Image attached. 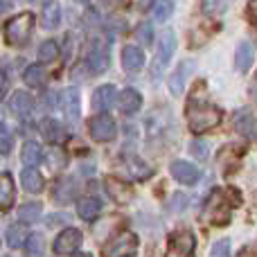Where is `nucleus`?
<instances>
[{
  "label": "nucleus",
  "instance_id": "obj_1",
  "mask_svg": "<svg viewBox=\"0 0 257 257\" xmlns=\"http://www.w3.org/2000/svg\"><path fill=\"white\" fill-rule=\"evenodd\" d=\"M219 122H221V111L203 97V88L194 90L190 102H187V124H190V131L201 136V133L214 128Z\"/></svg>",
  "mask_w": 257,
  "mask_h": 257
},
{
  "label": "nucleus",
  "instance_id": "obj_43",
  "mask_svg": "<svg viewBox=\"0 0 257 257\" xmlns=\"http://www.w3.org/2000/svg\"><path fill=\"white\" fill-rule=\"evenodd\" d=\"M7 88H9V75H7V66L3 68V95H7Z\"/></svg>",
  "mask_w": 257,
  "mask_h": 257
},
{
  "label": "nucleus",
  "instance_id": "obj_42",
  "mask_svg": "<svg viewBox=\"0 0 257 257\" xmlns=\"http://www.w3.org/2000/svg\"><path fill=\"white\" fill-rule=\"evenodd\" d=\"M248 18L257 25V0H250L248 3Z\"/></svg>",
  "mask_w": 257,
  "mask_h": 257
},
{
  "label": "nucleus",
  "instance_id": "obj_2",
  "mask_svg": "<svg viewBox=\"0 0 257 257\" xmlns=\"http://www.w3.org/2000/svg\"><path fill=\"white\" fill-rule=\"evenodd\" d=\"M232 190H214L210 194L208 203L203 208V219L212 226H226L230 223V217H232V205H239L235 201L232 203Z\"/></svg>",
  "mask_w": 257,
  "mask_h": 257
},
{
  "label": "nucleus",
  "instance_id": "obj_18",
  "mask_svg": "<svg viewBox=\"0 0 257 257\" xmlns=\"http://www.w3.org/2000/svg\"><path fill=\"white\" fill-rule=\"evenodd\" d=\"M14 199H16V187H14V181L9 176V172H3L0 176V208L3 212H7L14 205Z\"/></svg>",
  "mask_w": 257,
  "mask_h": 257
},
{
  "label": "nucleus",
  "instance_id": "obj_25",
  "mask_svg": "<svg viewBox=\"0 0 257 257\" xmlns=\"http://www.w3.org/2000/svg\"><path fill=\"white\" fill-rule=\"evenodd\" d=\"M21 183H23V187H25L27 192H34V194L43 190V176H41L34 167H27L25 172L21 174Z\"/></svg>",
  "mask_w": 257,
  "mask_h": 257
},
{
  "label": "nucleus",
  "instance_id": "obj_5",
  "mask_svg": "<svg viewBox=\"0 0 257 257\" xmlns=\"http://www.w3.org/2000/svg\"><path fill=\"white\" fill-rule=\"evenodd\" d=\"M194 250H196L194 232L178 230V232H172V237H169L165 257H194Z\"/></svg>",
  "mask_w": 257,
  "mask_h": 257
},
{
  "label": "nucleus",
  "instance_id": "obj_12",
  "mask_svg": "<svg viewBox=\"0 0 257 257\" xmlns=\"http://www.w3.org/2000/svg\"><path fill=\"white\" fill-rule=\"evenodd\" d=\"M120 165H122V169H124V174L126 176H131V178H136V181H147V178L151 176V167L147 163H142L138 156H124V158L120 160Z\"/></svg>",
  "mask_w": 257,
  "mask_h": 257
},
{
  "label": "nucleus",
  "instance_id": "obj_35",
  "mask_svg": "<svg viewBox=\"0 0 257 257\" xmlns=\"http://www.w3.org/2000/svg\"><path fill=\"white\" fill-rule=\"evenodd\" d=\"M57 54H59V48H57V43H54V41H43V43H41L39 59L43 63H52L54 59H57Z\"/></svg>",
  "mask_w": 257,
  "mask_h": 257
},
{
  "label": "nucleus",
  "instance_id": "obj_22",
  "mask_svg": "<svg viewBox=\"0 0 257 257\" xmlns=\"http://www.w3.org/2000/svg\"><path fill=\"white\" fill-rule=\"evenodd\" d=\"M59 23H61V7H59V3L50 0V3H45L43 14H41V25L45 30H54Z\"/></svg>",
  "mask_w": 257,
  "mask_h": 257
},
{
  "label": "nucleus",
  "instance_id": "obj_46",
  "mask_svg": "<svg viewBox=\"0 0 257 257\" xmlns=\"http://www.w3.org/2000/svg\"><path fill=\"white\" fill-rule=\"evenodd\" d=\"M253 201H255V205H257V192H255V194H253Z\"/></svg>",
  "mask_w": 257,
  "mask_h": 257
},
{
  "label": "nucleus",
  "instance_id": "obj_24",
  "mask_svg": "<svg viewBox=\"0 0 257 257\" xmlns=\"http://www.w3.org/2000/svg\"><path fill=\"white\" fill-rule=\"evenodd\" d=\"M21 160L25 163V167H36V165L43 160V151H41V145L39 142H25L21 151Z\"/></svg>",
  "mask_w": 257,
  "mask_h": 257
},
{
  "label": "nucleus",
  "instance_id": "obj_13",
  "mask_svg": "<svg viewBox=\"0 0 257 257\" xmlns=\"http://www.w3.org/2000/svg\"><path fill=\"white\" fill-rule=\"evenodd\" d=\"M106 192H108V196H111L115 203H128V201L133 199V190H131V185L128 183H124L122 178H117V176H108L106 178Z\"/></svg>",
  "mask_w": 257,
  "mask_h": 257
},
{
  "label": "nucleus",
  "instance_id": "obj_26",
  "mask_svg": "<svg viewBox=\"0 0 257 257\" xmlns=\"http://www.w3.org/2000/svg\"><path fill=\"white\" fill-rule=\"evenodd\" d=\"M253 57H255L253 45H250V43H241L239 48H237V52H235V66H237V70H239V72L248 70L250 63H253Z\"/></svg>",
  "mask_w": 257,
  "mask_h": 257
},
{
  "label": "nucleus",
  "instance_id": "obj_34",
  "mask_svg": "<svg viewBox=\"0 0 257 257\" xmlns=\"http://www.w3.org/2000/svg\"><path fill=\"white\" fill-rule=\"evenodd\" d=\"M151 12H154V18L156 21H167L169 16H172V12H174V3L172 0H156L154 3V9H151Z\"/></svg>",
  "mask_w": 257,
  "mask_h": 257
},
{
  "label": "nucleus",
  "instance_id": "obj_6",
  "mask_svg": "<svg viewBox=\"0 0 257 257\" xmlns=\"http://www.w3.org/2000/svg\"><path fill=\"white\" fill-rule=\"evenodd\" d=\"M174 50H176V36H174L172 30H163L160 34V45H158V52H156V61H154V68H151V75L158 77L163 72V68L169 63L172 59Z\"/></svg>",
  "mask_w": 257,
  "mask_h": 257
},
{
  "label": "nucleus",
  "instance_id": "obj_39",
  "mask_svg": "<svg viewBox=\"0 0 257 257\" xmlns=\"http://www.w3.org/2000/svg\"><path fill=\"white\" fill-rule=\"evenodd\" d=\"M190 151H192L194 156H199V160H205V158H208V149H205L203 142H192V145H190Z\"/></svg>",
  "mask_w": 257,
  "mask_h": 257
},
{
  "label": "nucleus",
  "instance_id": "obj_29",
  "mask_svg": "<svg viewBox=\"0 0 257 257\" xmlns=\"http://www.w3.org/2000/svg\"><path fill=\"white\" fill-rule=\"evenodd\" d=\"M25 241H27V232L23 226H16V223H14L12 228H7V246L21 248V246H25Z\"/></svg>",
  "mask_w": 257,
  "mask_h": 257
},
{
  "label": "nucleus",
  "instance_id": "obj_4",
  "mask_svg": "<svg viewBox=\"0 0 257 257\" xmlns=\"http://www.w3.org/2000/svg\"><path fill=\"white\" fill-rule=\"evenodd\" d=\"M138 253V237L131 230H124L104 246V257H133Z\"/></svg>",
  "mask_w": 257,
  "mask_h": 257
},
{
  "label": "nucleus",
  "instance_id": "obj_33",
  "mask_svg": "<svg viewBox=\"0 0 257 257\" xmlns=\"http://www.w3.org/2000/svg\"><path fill=\"white\" fill-rule=\"evenodd\" d=\"M66 165H68V156L63 154L61 149H57V147H54V149H50V154H48V167L52 169V172H61Z\"/></svg>",
  "mask_w": 257,
  "mask_h": 257
},
{
  "label": "nucleus",
  "instance_id": "obj_37",
  "mask_svg": "<svg viewBox=\"0 0 257 257\" xmlns=\"http://www.w3.org/2000/svg\"><path fill=\"white\" fill-rule=\"evenodd\" d=\"M210 257H230V241L228 239H221L212 246L210 250Z\"/></svg>",
  "mask_w": 257,
  "mask_h": 257
},
{
  "label": "nucleus",
  "instance_id": "obj_28",
  "mask_svg": "<svg viewBox=\"0 0 257 257\" xmlns=\"http://www.w3.org/2000/svg\"><path fill=\"white\" fill-rule=\"evenodd\" d=\"M23 79H25V84L32 86V88H41V86L45 84V70L41 66H30L23 72Z\"/></svg>",
  "mask_w": 257,
  "mask_h": 257
},
{
  "label": "nucleus",
  "instance_id": "obj_36",
  "mask_svg": "<svg viewBox=\"0 0 257 257\" xmlns=\"http://www.w3.org/2000/svg\"><path fill=\"white\" fill-rule=\"evenodd\" d=\"M136 39L140 41L142 45H151V41H154V32H151V25H149V23H142V25H138Z\"/></svg>",
  "mask_w": 257,
  "mask_h": 257
},
{
  "label": "nucleus",
  "instance_id": "obj_20",
  "mask_svg": "<svg viewBox=\"0 0 257 257\" xmlns=\"http://www.w3.org/2000/svg\"><path fill=\"white\" fill-rule=\"evenodd\" d=\"M63 111H66V117L72 124L79 122V90L77 88H68L63 93Z\"/></svg>",
  "mask_w": 257,
  "mask_h": 257
},
{
  "label": "nucleus",
  "instance_id": "obj_7",
  "mask_svg": "<svg viewBox=\"0 0 257 257\" xmlns=\"http://www.w3.org/2000/svg\"><path fill=\"white\" fill-rule=\"evenodd\" d=\"M88 131H90V138L97 142H111L117 133V126H115V120L111 115H97L90 120L88 124Z\"/></svg>",
  "mask_w": 257,
  "mask_h": 257
},
{
  "label": "nucleus",
  "instance_id": "obj_40",
  "mask_svg": "<svg viewBox=\"0 0 257 257\" xmlns=\"http://www.w3.org/2000/svg\"><path fill=\"white\" fill-rule=\"evenodd\" d=\"M59 223H68V214L59 212V214H52V217H48V226H59Z\"/></svg>",
  "mask_w": 257,
  "mask_h": 257
},
{
  "label": "nucleus",
  "instance_id": "obj_14",
  "mask_svg": "<svg viewBox=\"0 0 257 257\" xmlns=\"http://www.w3.org/2000/svg\"><path fill=\"white\" fill-rule=\"evenodd\" d=\"M192 70H194V63H192L190 59H185V61L178 63V68L174 70V75L169 77V93L181 95L183 88H185V79L192 75Z\"/></svg>",
  "mask_w": 257,
  "mask_h": 257
},
{
  "label": "nucleus",
  "instance_id": "obj_16",
  "mask_svg": "<svg viewBox=\"0 0 257 257\" xmlns=\"http://www.w3.org/2000/svg\"><path fill=\"white\" fill-rule=\"evenodd\" d=\"M9 108H12V113H16L18 117H27L32 113V108H34V99H32V95L25 93V90H16V93L12 95V99H9Z\"/></svg>",
  "mask_w": 257,
  "mask_h": 257
},
{
  "label": "nucleus",
  "instance_id": "obj_21",
  "mask_svg": "<svg viewBox=\"0 0 257 257\" xmlns=\"http://www.w3.org/2000/svg\"><path fill=\"white\" fill-rule=\"evenodd\" d=\"M99 210H102V203H99V199H95V196H84V199H79V203H77V214H79L84 221H93L99 214Z\"/></svg>",
  "mask_w": 257,
  "mask_h": 257
},
{
  "label": "nucleus",
  "instance_id": "obj_30",
  "mask_svg": "<svg viewBox=\"0 0 257 257\" xmlns=\"http://www.w3.org/2000/svg\"><path fill=\"white\" fill-rule=\"evenodd\" d=\"M41 217V203H25L18 210V221L21 223H34Z\"/></svg>",
  "mask_w": 257,
  "mask_h": 257
},
{
  "label": "nucleus",
  "instance_id": "obj_38",
  "mask_svg": "<svg viewBox=\"0 0 257 257\" xmlns=\"http://www.w3.org/2000/svg\"><path fill=\"white\" fill-rule=\"evenodd\" d=\"M0 140H3V156H7L9 154V149H12V133H9V128H7V124L3 122V136H0Z\"/></svg>",
  "mask_w": 257,
  "mask_h": 257
},
{
  "label": "nucleus",
  "instance_id": "obj_15",
  "mask_svg": "<svg viewBox=\"0 0 257 257\" xmlns=\"http://www.w3.org/2000/svg\"><path fill=\"white\" fill-rule=\"evenodd\" d=\"M75 194H77V181L70 176L57 181V185H54V190H52V199L57 201V203H70V201L75 199Z\"/></svg>",
  "mask_w": 257,
  "mask_h": 257
},
{
  "label": "nucleus",
  "instance_id": "obj_10",
  "mask_svg": "<svg viewBox=\"0 0 257 257\" xmlns=\"http://www.w3.org/2000/svg\"><path fill=\"white\" fill-rule=\"evenodd\" d=\"M111 63V54H108V48L102 43V41H95L88 50V66H90V72L99 75L104 72Z\"/></svg>",
  "mask_w": 257,
  "mask_h": 257
},
{
  "label": "nucleus",
  "instance_id": "obj_19",
  "mask_svg": "<svg viewBox=\"0 0 257 257\" xmlns=\"http://www.w3.org/2000/svg\"><path fill=\"white\" fill-rule=\"evenodd\" d=\"M122 66L128 72H138L142 66H145V54H142L140 48H133V45H126L122 50Z\"/></svg>",
  "mask_w": 257,
  "mask_h": 257
},
{
  "label": "nucleus",
  "instance_id": "obj_32",
  "mask_svg": "<svg viewBox=\"0 0 257 257\" xmlns=\"http://www.w3.org/2000/svg\"><path fill=\"white\" fill-rule=\"evenodd\" d=\"M228 5H230V0H201V9H203V14H208V16H219V14H223L228 9Z\"/></svg>",
  "mask_w": 257,
  "mask_h": 257
},
{
  "label": "nucleus",
  "instance_id": "obj_8",
  "mask_svg": "<svg viewBox=\"0 0 257 257\" xmlns=\"http://www.w3.org/2000/svg\"><path fill=\"white\" fill-rule=\"evenodd\" d=\"M232 124H235V131L241 138H248V140L257 138V117L250 113V108H239L232 117Z\"/></svg>",
  "mask_w": 257,
  "mask_h": 257
},
{
  "label": "nucleus",
  "instance_id": "obj_45",
  "mask_svg": "<svg viewBox=\"0 0 257 257\" xmlns=\"http://www.w3.org/2000/svg\"><path fill=\"white\" fill-rule=\"evenodd\" d=\"M250 93H253V97L257 99V79H255V84H253V90H250Z\"/></svg>",
  "mask_w": 257,
  "mask_h": 257
},
{
  "label": "nucleus",
  "instance_id": "obj_44",
  "mask_svg": "<svg viewBox=\"0 0 257 257\" xmlns=\"http://www.w3.org/2000/svg\"><path fill=\"white\" fill-rule=\"evenodd\" d=\"M120 0H102V5H106V7H113V5H117Z\"/></svg>",
  "mask_w": 257,
  "mask_h": 257
},
{
  "label": "nucleus",
  "instance_id": "obj_11",
  "mask_svg": "<svg viewBox=\"0 0 257 257\" xmlns=\"http://www.w3.org/2000/svg\"><path fill=\"white\" fill-rule=\"evenodd\" d=\"M169 172H172V176L176 178L178 183H183V185H194V183H199V178H201L199 169H196L192 163H185V160H174Z\"/></svg>",
  "mask_w": 257,
  "mask_h": 257
},
{
  "label": "nucleus",
  "instance_id": "obj_9",
  "mask_svg": "<svg viewBox=\"0 0 257 257\" xmlns=\"http://www.w3.org/2000/svg\"><path fill=\"white\" fill-rule=\"evenodd\" d=\"M81 246V232L77 228H66L61 235L54 239V253L57 255H70Z\"/></svg>",
  "mask_w": 257,
  "mask_h": 257
},
{
  "label": "nucleus",
  "instance_id": "obj_27",
  "mask_svg": "<svg viewBox=\"0 0 257 257\" xmlns=\"http://www.w3.org/2000/svg\"><path fill=\"white\" fill-rule=\"evenodd\" d=\"M41 131H43V136L48 138L50 142H59L66 138V131H63V126L59 124L57 120H52V117H45L43 122H41Z\"/></svg>",
  "mask_w": 257,
  "mask_h": 257
},
{
  "label": "nucleus",
  "instance_id": "obj_17",
  "mask_svg": "<svg viewBox=\"0 0 257 257\" xmlns=\"http://www.w3.org/2000/svg\"><path fill=\"white\" fill-rule=\"evenodd\" d=\"M113 102H115V88H113L111 84L99 86V88L93 93V108L95 111L106 113L108 108L113 106Z\"/></svg>",
  "mask_w": 257,
  "mask_h": 257
},
{
  "label": "nucleus",
  "instance_id": "obj_3",
  "mask_svg": "<svg viewBox=\"0 0 257 257\" xmlns=\"http://www.w3.org/2000/svg\"><path fill=\"white\" fill-rule=\"evenodd\" d=\"M32 30H34V14L23 12L7 21V25H5V41L9 45H14V48H23L30 41Z\"/></svg>",
  "mask_w": 257,
  "mask_h": 257
},
{
  "label": "nucleus",
  "instance_id": "obj_47",
  "mask_svg": "<svg viewBox=\"0 0 257 257\" xmlns=\"http://www.w3.org/2000/svg\"><path fill=\"white\" fill-rule=\"evenodd\" d=\"M77 3H81V5H84V3H88V0H77Z\"/></svg>",
  "mask_w": 257,
  "mask_h": 257
},
{
  "label": "nucleus",
  "instance_id": "obj_31",
  "mask_svg": "<svg viewBox=\"0 0 257 257\" xmlns=\"http://www.w3.org/2000/svg\"><path fill=\"white\" fill-rule=\"evenodd\" d=\"M45 241H43V237L41 235H30L27 237V241H25V255L27 257H41L43 255V250H45Z\"/></svg>",
  "mask_w": 257,
  "mask_h": 257
},
{
  "label": "nucleus",
  "instance_id": "obj_23",
  "mask_svg": "<svg viewBox=\"0 0 257 257\" xmlns=\"http://www.w3.org/2000/svg\"><path fill=\"white\" fill-rule=\"evenodd\" d=\"M117 104H120L122 113H136L138 108H140V104H142V97H140V93H138V90L124 88L120 93V99H117Z\"/></svg>",
  "mask_w": 257,
  "mask_h": 257
},
{
  "label": "nucleus",
  "instance_id": "obj_48",
  "mask_svg": "<svg viewBox=\"0 0 257 257\" xmlns=\"http://www.w3.org/2000/svg\"><path fill=\"white\" fill-rule=\"evenodd\" d=\"M77 257H93V255H77Z\"/></svg>",
  "mask_w": 257,
  "mask_h": 257
},
{
  "label": "nucleus",
  "instance_id": "obj_41",
  "mask_svg": "<svg viewBox=\"0 0 257 257\" xmlns=\"http://www.w3.org/2000/svg\"><path fill=\"white\" fill-rule=\"evenodd\" d=\"M237 257H257V244H250V246H246L244 250H241Z\"/></svg>",
  "mask_w": 257,
  "mask_h": 257
}]
</instances>
